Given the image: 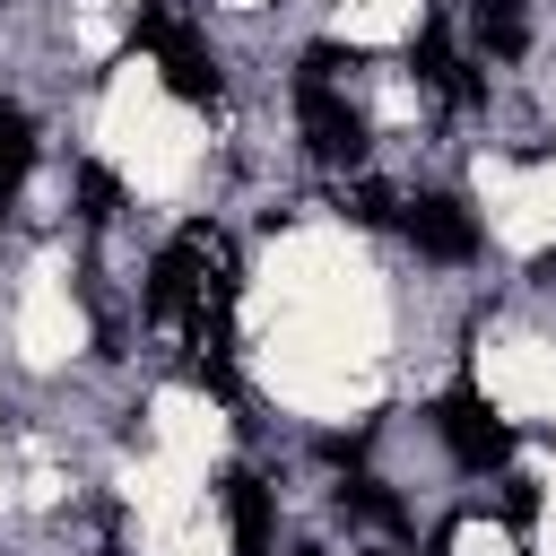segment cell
I'll list each match as a JSON object with an SVG mask.
<instances>
[{"label":"cell","mask_w":556,"mask_h":556,"mask_svg":"<svg viewBox=\"0 0 556 556\" xmlns=\"http://www.w3.org/2000/svg\"><path fill=\"white\" fill-rule=\"evenodd\" d=\"M139 43L156 52V70H165V87H174L182 104H217V96H226V78H217V52H208L191 26H174L165 9H148V17H139Z\"/></svg>","instance_id":"cell-1"},{"label":"cell","mask_w":556,"mask_h":556,"mask_svg":"<svg viewBox=\"0 0 556 556\" xmlns=\"http://www.w3.org/2000/svg\"><path fill=\"white\" fill-rule=\"evenodd\" d=\"M434 434H443V452L460 460V469H504L513 460V426L460 382V391H443V408H434Z\"/></svg>","instance_id":"cell-2"},{"label":"cell","mask_w":556,"mask_h":556,"mask_svg":"<svg viewBox=\"0 0 556 556\" xmlns=\"http://www.w3.org/2000/svg\"><path fill=\"white\" fill-rule=\"evenodd\" d=\"M295 113H304V148H313L321 165H365V113H356L339 87L295 78Z\"/></svg>","instance_id":"cell-3"},{"label":"cell","mask_w":556,"mask_h":556,"mask_svg":"<svg viewBox=\"0 0 556 556\" xmlns=\"http://www.w3.org/2000/svg\"><path fill=\"white\" fill-rule=\"evenodd\" d=\"M400 226L417 235L426 261H478V217H469L452 191H417V200L400 208Z\"/></svg>","instance_id":"cell-4"},{"label":"cell","mask_w":556,"mask_h":556,"mask_svg":"<svg viewBox=\"0 0 556 556\" xmlns=\"http://www.w3.org/2000/svg\"><path fill=\"white\" fill-rule=\"evenodd\" d=\"M417 78H426V87H434L443 104H478V96H486V87H478V70H469V61L452 52V35H443L434 17L417 26Z\"/></svg>","instance_id":"cell-5"},{"label":"cell","mask_w":556,"mask_h":556,"mask_svg":"<svg viewBox=\"0 0 556 556\" xmlns=\"http://www.w3.org/2000/svg\"><path fill=\"white\" fill-rule=\"evenodd\" d=\"M226 521H235V556H269L278 513H269V486H261L252 469H235V478H226Z\"/></svg>","instance_id":"cell-6"},{"label":"cell","mask_w":556,"mask_h":556,"mask_svg":"<svg viewBox=\"0 0 556 556\" xmlns=\"http://www.w3.org/2000/svg\"><path fill=\"white\" fill-rule=\"evenodd\" d=\"M469 35H478V52L521 61L530 52V9L521 0H469Z\"/></svg>","instance_id":"cell-7"},{"label":"cell","mask_w":556,"mask_h":556,"mask_svg":"<svg viewBox=\"0 0 556 556\" xmlns=\"http://www.w3.org/2000/svg\"><path fill=\"white\" fill-rule=\"evenodd\" d=\"M26 165H35V122L17 104H0V200L26 182Z\"/></svg>","instance_id":"cell-8"},{"label":"cell","mask_w":556,"mask_h":556,"mask_svg":"<svg viewBox=\"0 0 556 556\" xmlns=\"http://www.w3.org/2000/svg\"><path fill=\"white\" fill-rule=\"evenodd\" d=\"M339 504H348L356 521H374V530H408V513H400V495H391L382 478H348V486H339Z\"/></svg>","instance_id":"cell-9"},{"label":"cell","mask_w":556,"mask_h":556,"mask_svg":"<svg viewBox=\"0 0 556 556\" xmlns=\"http://www.w3.org/2000/svg\"><path fill=\"white\" fill-rule=\"evenodd\" d=\"M339 208H348V217H365V226H391L408 200H391V182H348V191H339Z\"/></svg>","instance_id":"cell-10"},{"label":"cell","mask_w":556,"mask_h":556,"mask_svg":"<svg viewBox=\"0 0 556 556\" xmlns=\"http://www.w3.org/2000/svg\"><path fill=\"white\" fill-rule=\"evenodd\" d=\"M348 70H365V52H339V43H313V52H304V70H295V78H313V87H339V78H348Z\"/></svg>","instance_id":"cell-11"},{"label":"cell","mask_w":556,"mask_h":556,"mask_svg":"<svg viewBox=\"0 0 556 556\" xmlns=\"http://www.w3.org/2000/svg\"><path fill=\"white\" fill-rule=\"evenodd\" d=\"M113 200H122V191H113V174H104V165H87V174H78V217H113Z\"/></svg>","instance_id":"cell-12"}]
</instances>
